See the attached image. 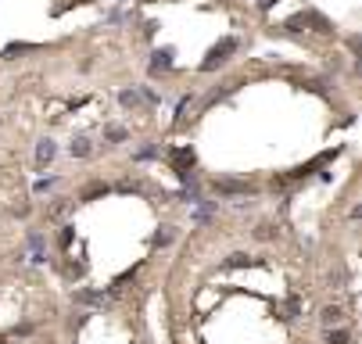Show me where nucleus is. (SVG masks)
<instances>
[{"label":"nucleus","instance_id":"nucleus-1","mask_svg":"<svg viewBox=\"0 0 362 344\" xmlns=\"http://www.w3.org/2000/svg\"><path fill=\"white\" fill-rule=\"evenodd\" d=\"M230 51H233V40H226V43H222V47H215V51H212V58H208V61H205V68H215V65H222V61H226V54H230Z\"/></svg>","mask_w":362,"mask_h":344},{"label":"nucleus","instance_id":"nucleus-2","mask_svg":"<svg viewBox=\"0 0 362 344\" xmlns=\"http://www.w3.org/2000/svg\"><path fill=\"white\" fill-rule=\"evenodd\" d=\"M323 323H341V309L334 305V309H323Z\"/></svg>","mask_w":362,"mask_h":344},{"label":"nucleus","instance_id":"nucleus-3","mask_svg":"<svg viewBox=\"0 0 362 344\" xmlns=\"http://www.w3.org/2000/svg\"><path fill=\"white\" fill-rule=\"evenodd\" d=\"M72 155H79V158L90 155V143H86V140H75V143H72Z\"/></svg>","mask_w":362,"mask_h":344},{"label":"nucleus","instance_id":"nucleus-4","mask_svg":"<svg viewBox=\"0 0 362 344\" xmlns=\"http://www.w3.org/2000/svg\"><path fill=\"white\" fill-rule=\"evenodd\" d=\"M51 155H54V143H51V140H43V143H39V162H47Z\"/></svg>","mask_w":362,"mask_h":344},{"label":"nucleus","instance_id":"nucleus-5","mask_svg":"<svg viewBox=\"0 0 362 344\" xmlns=\"http://www.w3.org/2000/svg\"><path fill=\"white\" fill-rule=\"evenodd\" d=\"M255 237H258V240H269V237H273V229H269V226H258V233H255Z\"/></svg>","mask_w":362,"mask_h":344}]
</instances>
